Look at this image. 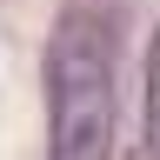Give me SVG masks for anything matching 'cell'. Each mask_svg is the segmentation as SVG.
<instances>
[{"mask_svg": "<svg viewBox=\"0 0 160 160\" xmlns=\"http://www.w3.org/2000/svg\"><path fill=\"white\" fill-rule=\"evenodd\" d=\"M147 147L160 160V27H153V47H147Z\"/></svg>", "mask_w": 160, "mask_h": 160, "instance_id": "obj_2", "label": "cell"}, {"mask_svg": "<svg viewBox=\"0 0 160 160\" xmlns=\"http://www.w3.org/2000/svg\"><path fill=\"white\" fill-rule=\"evenodd\" d=\"M113 153V40L93 13H60L47 40V160Z\"/></svg>", "mask_w": 160, "mask_h": 160, "instance_id": "obj_1", "label": "cell"}]
</instances>
